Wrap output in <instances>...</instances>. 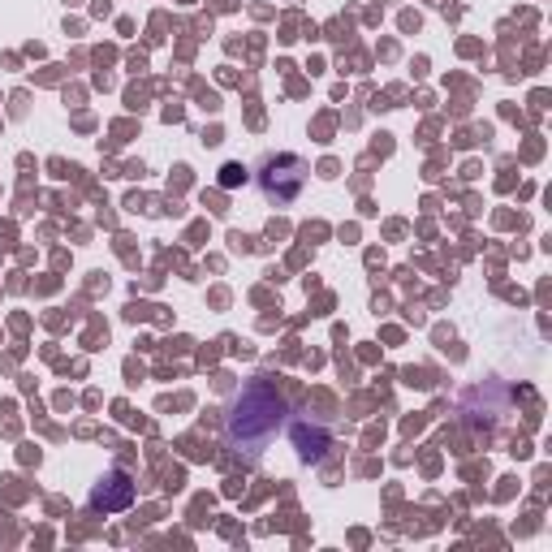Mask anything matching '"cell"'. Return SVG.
<instances>
[{
    "mask_svg": "<svg viewBox=\"0 0 552 552\" xmlns=\"http://www.w3.org/2000/svg\"><path fill=\"white\" fill-rule=\"evenodd\" d=\"M285 427V397L272 380H251L225 414V440L238 458H259Z\"/></svg>",
    "mask_w": 552,
    "mask_h": 552,
    "instance_id": "obj_1",
    "label": "cell"
},
{
    "mask_svg": "<svg viewBox=\"0 0 552 552\" xmlns=\"http://www.w3.org/2000/svg\"><path fill=\"white\" fill-rule=\"evenodd\" d=\"M259 190H264V199L268 203H294L302 195V186H307V160H298V156H268L264 164H259Z\"/></svg>",
    "mask_w": 552,
    "mask_h": 552,
    "instance_id": "obj_2",
    "label": "cell"
},
{
    "mask_svg": "<svg viewBox=\"0 0 552 552\" xmlns=\"http://www.w3.org/2000/svg\"><path fill=\"white\" fill-rule=\"evenodd\" d=\"M289 440H294V449H298L302 462H320L324 453H328V445H333L328 427L324 423H311V419H298L294 427H289Z\"/></svg>",
    "mask_w": 552,
    "mask_h": 552,
    "instance_id": "obj_3",
    "label": "cell"
},
{
    "mask_svg": "<svg viewBox=\"0 0 552 552\" xmlns=\"http://www.w3.org/2000/svg\"><path fill=\"white\" fill-rule=\"evenodd\" d=\"M134 501V483L126 479V475H108V479H100L95 483V492H91V505L95 509H104V514H117V509H126Z\"/></svg>",
    "mask_w": 552,
    "mask_h": 552,
    "instance_id": "obj_4",
    "label": "cell"
},
{
    "mask_svg": "<svg viewBox=\"0 0 552 552\" xmlns=\"http://www.w3.org/2000/svg\"><path fill=\"white\" fill-rule=\"evenodd\" d=\"M238 182H246V169H242V164H225V177H220V186H238Z\"/></svg>",
    "mask_w": 552,
    "mask_h": 552,
    "instance_id": "obj_5",
    "label": "cell"
}]
</instances>
